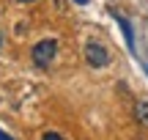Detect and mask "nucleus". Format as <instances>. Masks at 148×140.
Returning a JSON list of instances; mask_svg holds the SVG:
<instances>
[{
  "label": "nucleus",
  "instance_id": "nucleus-1",
  "mask_svg": "<svg viewBox=\"0 0 148 140\" xmlns=\"http://www.w3.org/2000/svg\"><path fill=\"white\" fill-rule=\"evenodd\" d=\"M30 55H33V63L36 66L47 69V66L58 58V41H55V38H41L38 44H33Z\"/></svg>",
  "mask_w": 148,
  "mask_h": 140
},
{
  "label": "nucleus",
  "instance_id": "nucleus-2",
  "mask_svg": "<svg viewBox=\"0 0 148 140\" xmlns=\"http://www.w3.org/2000/svg\"><path fill=\"white\" fill-rule=\"evenodd\" d=\"M85 60H88L93 69H101V66L110 63V52H107V47H101V44L88 41L85 44Z\"/></svg>",
  "mask_w": 148,
  "mask_h": 140
},
{
  "label": "nucleus",
  "instance_id": "nucleus-3",
  "mask_svg": "<svg viewBox=\"0 0 148 140\" xmlns=\"http://www.w3.org/2000/svg\"><path fill=\"white\" fill-rule=\"evenodd\" d=\"M134 118L140 126H148V102H137L134 104Z\"/></svg>",
  "mask_w": 148,
  "mask_h": 140
},
{
  "label": "nucleus",
  "instance_id": "nucleus-4",
  "mask_svg": "<svg viewBox=\"0 0 148 140\" xmlns=\"http://www.w3.org/2000/svg\"><path fill=\"white\" fill-rule=\"evenodd\" d=\"M118 19V25L123 27V38H126V44H129V49H134V33H132V25H129L123 16H115Z\"/></svg>",
  "mask_w": 148,
  "mask_h": 140
},
{
  "label": "nucleus",
  "instance_id": "nucleus-5",
  "mask_svg": "<svg viewBox=\"0 0 148 140\" xmlns=\"http://www.w3.org/2000/svg\"><path fill=\"white\" fill-rule=\"evenodd\" d=\"M41 140H66L63 135H58V132H44V137Z\"/></svg>",
  "mask_w": 148,
  "mask_h": 140
},
{
  "label": "nucleus",
  "instance_id": "nucleus-6",
  "mask_svg": "<svg viewBox=\"0 0 148 140\" xmlns=\"http://www.w3.org/2000/svg\"><path fill=\"white\" fill-rule=\"evenodd\" d=\"M0 140H14V137H8L5 132H0Z\"/></svg>",
  "mask_w": 148,
  "mask_h": 140
},
{
  "label": "nucleus",
  "instance_id": "nucleus-7",
  "mask_svg": "<svg viewBox=\"0 0 148 140\" xmlns=\"http://www.w3.org/2000/svg\"><path fill=\"white\" fill-rule=\"evenodd\" d=\"M74 3H79V5H85V3H88V0H74Z\"/></svg>",
  "mask_w": 148,
  "mask_h": 140
},
{
  "label": "nucleus",
  "instance_id": "nucleus-8",
  "mask_svg": "<svg viewBox=\"0 0 148 140\" xmlns=\"http://www.w3.org/2000/svg\"><path fill=\"white\" fill-rule=\"evenodd\" d=\"M19 3H33V0H19Z\"/></svg>",
  "mask_w": 148,
  "mask_h": 140
},
{
  "label": "nucleus",
  "instance_id": "nucleus-9",
  "mask_svg": "<svg viewBox=\"0 0 148 140\" xmlns=\"http://www.w3.org/2000/svg\"><path fill=\"white\" fill-rule=\"evenodd\" d=\"M0 44H3V36H0Z\"/></svg>",
  "mask_w": 148,
  "mask_h": 140
}]
</instances>
